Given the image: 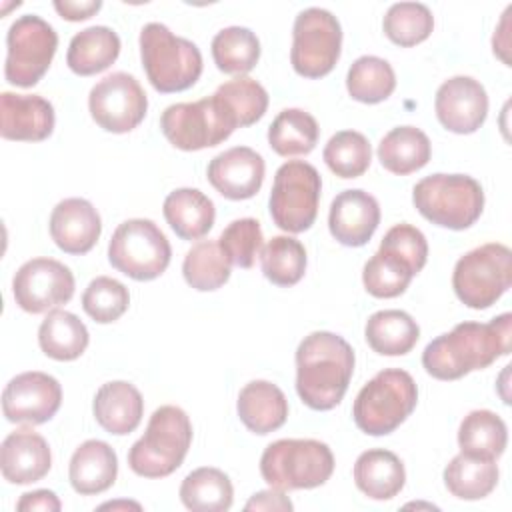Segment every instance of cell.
<instances>
[{
  "mask_svg": "<svg viewBox=\"0 0 512 512\" xmlns=\"http://www.w3.org/2000/svg\"><path fill=\"white\" fill-rule=\"evenodd\" d=\"M342 48V26L338 18L324 8H306L298 12L292 26L290 62L296 74L304 78H322L336 66Z\"/></svg>",
  "mask_w": 512,
  "mask_h": 512,
  "instance_id": "obj_13",
  "label": "cell"
},
{
  "mask_svg": "<svg viewBox=\"0 0 512 512\" xmlns=\"http://www.w3.org/2000/svg\"><path fill=\"white\" fill-rule=\"evenodd\" d=\"M412 202L432 224L448 230H466L484 210V190L468 174L438 172L416 182Z\"/></svg>",
  "mask_w": 512,
  "mask_h": 512,
  "instance_id": "obj_7",
  "label": "cell"
},
{
  "mask_svg": "<svg viewBox=\"0 0 512 512\" xmlns=\"http://www.w3.org/2000/svg\"><path fill=\"white\" fill-rule=\"evenodd\" d=\"M262 228L256 218H238L230 222L220 238L218 244L224 250V254L230 258L232 264L238 268H252L256 262V256L262 250Z\"/></svg>",
  "mask_w": 512,
  "mask_h": 512,
  "instance_id": "obj_45",
  "label": "cell"
},
{
  "mask_svg": "<svg viewBox=\"0 0 512 512\" xmlns=\"http://www.w3.org/2000/svg\"><path fill=\"white\" fill-rule=\"evenodd\" d=\"M508 444V428L492 410L468 412L458 428V446L462 454L486 460H498Z\"/></svg>",
  "mask_w": 512,
  "mask_h": 512,
  "instance_id": "obj_32",
  "label": "cell"
},
{
  "mask_svg": "<svg viewBox=\"0 0 512 512\" xmlns=\"http://www.w3.org/2000/svg\"><path fill=\"white\" fill-rule=\"evenodd\" d=\"M12 294L24 312H50L74 296V274L54 258H32L16 270Z\"/></svg>",
  "mask_w": 512,
  "mask_h": 512,
  "instance_id": "obj_15",
  "label": "cell"
},
{
  "mask_svg": "<svg viewBox=\"0 0 512 512\" xmlns=\"http://www.w3.org/2000/svg\"><path fill=\"white\" fill-rule=\"evenodd\" d=\"M100 508H102V510H104V508H112V510H114V508H136V510H140V504H138V502H106V504H102Z\"/></svg>",
  "mask_w": 512,
  "mask_h": 512,
  "instance_id": "obj_50",
  "label": "cell"
},
{
  "mask_svg": "<svg viewBox=\"0 0 512 512\" xmlns=\"http://www.w3.org/2000/svg\"><path fill=\"white\" fill-rule=\"evenodd\" d=\"M54 8L56 12L70 22H80V20H88L90 16H94L100 8L102 2L100 0H54Z\"/></svg>",
  "mask_w": 512,
  "mask_h": 512,
  "instance_id": "obj_48",
  "label": "cell"
},
{
  "mask_svg": "<svg viewBox=\"0 0 512 512\" xmlns=\"http://www.w3.org/2000/svg\"><path fill=\"white\" fill-rule=\"evenodd\" d=\"M496 460L456 454L444 468V486L460 500L486 498L498 484Z\"/></svg>",
  "mask_w": 512,
  "mask_h": 512,
  "instance_id": "obj_33",
  "label": "cell"
},
{
  "mask_svg": "<svg viewBox=\"0 0 512 512\" xmlns=\"http://www.w3.org/2000/svg\"><path fill=\"white\" fill-rule=\"evenodd\" d=\"M334 472V454L314 438H282L260 456V474L270 488L310 490L326 484Z\"/></svg>",
  "mask_w": 512,
  "mask_h": 512,
  "instance_id": "obj_4",
  "label": "cell"
},
{
  "mask_svg": "<svg viewBox=\"0 0 512 512\" xmlns=\"http://www.w3.org/2000/svg\"><path fill=\"white\" fill-rule=\"evenodd\" d=\"M214 94L240 128L258 122L268 108L266 88L250 76H236L220 84Z\"/></svg>",
  "mask_w": 512,
  "mask_h": 512,
  "instance_id": "obj_41",
  "label": "cell"
},
{
  "mask_svg": "<svg viewBox=\"0 0 512 512\" xmlns=\"http://www.w3.org/2000/svg\"><path fill=\"white\" fill-rule=\"evenodd\" d=\"M168 226L182 240L206 236L216 220L214 202L198 188H176L164 198L162 206Z\"/></svg>",
  "mask_w": 512,
  "mask_h": 512,
  "instance_id": "obj_27",
  "label": "cell"
},
{
  "mask_svg": "<svg viewBox=\"0 0 512 512\" xmlns=\"http://www.w3.org/2000/svg\"><path fill=\"white\" fill-rule=\"evenodd\" d=\"M172 248L164 232L148 218H130L118 224L108 244V262L124 276L140 282L162 276Z\"/></svg>",
  "mask_w": 512,
  "mask_h": 512,
  "instance_id": "obj_9",
  "label": "cell"
},
{
  "mask_svg": "<svg viewBox=\"0 0 512 512\" xmlns=\"http://www.w3.org/2000/svg\"><path fill=\"white\" fill-rule=\"evenodd\" d=\"M246 510H278V512H290L294 504L290 498L276 488H268L262 492H256L250 496V500L244 506Z\"/></svg>",
  "mask_w": 512,
  "mask_h": 512,
  "instance_id": "obj_47",
  "label": "cell"
},
{
  "mask_svg": "<svg viewBox=\"0 0 512 512\" xmlns=\"http://www.w3.org/2000/svg\"><path fill=\"white\" fill-rule=\"evenodd\" d=\"M62 508L58 496L52 490H34L20 496L16 510H42V512H58Z\"/></svg>",
  "mask_w": 512,
  "mask_h": 512,
  "instance_id": "obj_49",
  "label": "cell"
},
{
  "mask_svg": "<svg viewBox=\"0 0 512 512\" xmlns=\"http://www.w3.org/2000/svg\"><path fill=\"white\" fill-rule=\"evenodd\" d=\"M380 248L396 254L402 262H406L410 266V270L414 274H418L428 260L426 236L416 226L406 224V222L392 226L384 234Z\"/></svg>",
  "mask_w": 512,
  "mask_h": 512,
  "instance_id": "obj_46",
  "label": "cell"
},
{
  "mask_svg": "<svg viewBox=\"0 0 512 512\" xmlns=\"http://www.w3.org/2000/svg\"><path fill=\"white\" fill-rule=\"evenodd\" d=\"M364 338L376 354L404 356L416 346L420 326L404 310H378L366 320Z\"/></svg>",
  "mask_w": 512,
  "mask_h": 512,
  "instance_id": "obj_29",
  "label": "cell"
},
{
  "mask_svg": "<svg viewBox=\"0 0 512 512\" xmlns=\"http://www.w3.org/2000/svg\"><path fill=\"white\" fill-rule=\"evenodd\" d=\"M58 48L56 30L36 14L16 18L6 32L4 76L12 86L32 88L48 72Z\"/></svg>",
  "mask_w": 512,
  "mask_h": 512,
  "instance_id": "obj_12",
  "label": "cell"
},
{
  "mask_svg": "<svg viewBox=\"0 0 512 512\" xmlns=\"http://www.w3.org/2000/svg\"><path fill=\"white\" fill-rule=\"evenodd\" d=\"M180 500L194 512H224L232 506L234 488L228 474L212 466H202L182 480Z\"/></svg>",
  "mask_w": 512,
  "mask_h": 512,
  "instance_id": "obj_35",
  "label": "cell"
},
{
  "mask_svg": "<svg viewBox=\"0 0 512 512\" xmlns=\"http://www.w3.org/2000/svg\"><path fill=\"white\" fill-rule=\"evenodd\" d=\"M212 58L220 72L244 76L260 60V40L244 26L222 28L212 38Z\"/></svg>",
  "mask_w": 512,
  "mask_h": 512,
  "instance_id": "obj_37",
  "label": "cell"
},
{
  "mask_svg": "<svg viewBox=\"0 0 512 512\" xmlns=\"http://www.w3.org/2000/svg\"><path fill=\"white\" fill-rule=\"evenodd\" d=\"M230 266L232 262L218 240H200L186 252L182 274L194 290L212 292L228 282Z\"/></svg>",
  "mask_w": 512,
  "mask_h": 512,
  "instance_id": "obj_36",
  "label": "cell"
},
{
  "mask_svg": "<svg viewBox=\"0 0 512 512\" xmlns=\"http://www.w3.org/2000/svg\"><path fill=\"white\" fill-rule=\"evenodd\" d=\"M264 276L276 286H294L306 272V248L292 236H272L260 250Z\"/></svg>",
  "mask_w": 512,
  "mask_h": 512,
  "instance_id": "obj_39",
  "label": "cell"
},
{
  "mask_svg": "<svg viewBox=\"0 0 512 512\" xmlns=\"http://www.w3.org/2000/svg\"><path fill=\"white\" fill-rule=\"evenodd\" d=\"M418 386L414 378L400 368L380 370L360 388L352 406V418L358 430L368 436L394 432L416 408Z\"/></svg>",
  "mask_w": 512,
  "mask_h": 512,
  "instance_id": "obj_6",
  "label": "cell"
},
{
  "mask_svg": "<svg viewBox=\"0 0 512 512\" xmlns=\"http://www.w3.org/2000/svg\"><path fill=\"white\" fill-rule=\"evenodd\" d=\"M416 274L396 254L378 248L376 254L364 264L362 282L368 294L374 298L400 296Z\"/></svg>",
  "mask_w": 512,
  "mask_h": 512,
  "instance_id": "obj_43",
  "label": "cell"
},
{
  "mask_svg": "<svg viewBox=\"0 0 512 512\" xmlns=\"http://www.w3.org/2000/svg\"><path fill=\"white\" fill-rule=\"evenodd\" d=\"M50 236L66 254L90 252L100 234L102 220L98 210L84 198H64L50 214Z\"/></svg>",
  "mask_w": 512,
  "mask_h": 512,
  "instance_id": "obj_21",
  "label": "cell"
},
{
  "mask_svg": "<svg viewBox=\"0 0 512 512\" xmlns=\"http://www.w3.org/2000/svg\"><path fill=\"white\" fill-rule=\"evenodd\" d=\"M56 124L54 106L40 94H0V136L16 142L46 140Z\"/></svg>",
  "mask_w": 512,
  "mask_h": 512,
  "instance_id": "obj_20",
  "label": "cell"
},
{
  "mask_svg": "<svg viewBox=\"0 0 512 512\" xmlns=\"http://www.w3.org/2000/svg\"><path fill=\"white\" fill-rule=\"evenodd\" d=\"M118 476V456L114 448L102 440L82 442L68 466L72 488L82 496L106 492Z\"/></svg>",
  "mask_w": 512,
  "mask_h": 512,
  "instance_id": "obj_24",
  "label": "cell"
},
{
  "mask_svg": "<svg viewBox=\"0 0 512 512\" xmlns=\"http://www.w3.org/2000/svg\"><path fill=\"white\" fill-rule=\"evenodd\" d=\"M130 306L128 288L110 276H96L82 294L84 312L98 324L116 322Z\"/></svg>",
  "mask_w": 512,
  "mask_h": 512,
  "instance_id": "obj_44",
  "label": "cell"
},
{
  "mask_svg": "<svg viewBox=\"0 0 512 512\" xmlns=\"http://www.w3.org/2000/svg\"><path fill=\"white\" fill-rule=\"evenodd\" d=\"M88 110L102 130L126 134L144 120L148 98L132 74L112 72L92 86Z\"/></svg>",
  "mask_w": 512,
  "mask_h": 512,
  "instance_id": "obj_14",
  "label": "cell"
},
{
  "mask_svg": "<svg viewBox=\"0 0 512 512\" xmlns=\"http://www.w3.org/2000/svg\"><path fill=\"white\" fill-rule=\"evenodd\" d=\"M354 350L334 332L316 330L296 348V392L312 410L336 408L354 374Z\"/></svg>",
  "mask_w": 512,
  "mask_h": 512,
  "instance_id": "obj_2",
  "label": "cell"
},
{
  "mask_svg": "<svg viewBox=\"0 0 512 512\" xmlns=\"http://www.w3.org/2000/svg\"><path fill=\"white\" fill-rule=\"evenodd\" d=\"M510 348L512 314L504 312L490 322H460L436 336L422 352V366L436 380H458L488 368Z\"/></svg>",
  "mask_w": 512,
  "mask_h": 512,
  "instance_id": "obj_1",
  "label": "cell"
},
{
  "mask_svg": "<svg viewBox=\"0 0 512 512\" xmlns=\"http://www.w3.org/2000/svg\"><path fill=\"white\" fill-rule=\"evenodd\" d=\"M512 284V252L506 244L488 242L458 258L452 272V288L462 304L486 310Z\"/></svg>",
  "mask_w": 512,
  "mask_h": 512,
  "instance_id": "obj_8",
  "label": "cell"
},
{
  "mask_svg": "<svg viewBox=\"0 0 512 512\" xmlns=\"http://www.w3.org/2000/svg\"><path fill=\"white\" fill-rule=\"evenodd\" d=\"M434 110L446 130L472 134L484 124L488 114L486 88L472 76H452L436 90Z\"/></svg>",
  "mask_w": 512,
  "mask_h": 512,
  "instance_id": "obj_17",
  "label": "cell"
},
{
  "mask_svg": "<svg viewBox=\"0 0 512 512\" xmlns=\"http://www.w3.org/2000/svg\"><path fill=\"white\" fill-rule=\"evenodd\" d=\"M348 94L362 104H378L396 88V74L388 60L378 56H360L346 74Z\"/></svg>",
  "mask_w": 512,
  "mask_h": 512,
  "instance_id": "obj_38",
  "label": "cell"
},
{
  "mask_svg": "<svg viewBox=\"0 0 512 512\" xmlns=\"http://www.w3.org/2000/svg\"><path fill=\"white\" fill-rule=\"evenodd\" d=\"M380 224V206L378 200L360 190L350 188L340 192L328 212V228L334 240L344 246L358 248L368 244Z\"/></svg>",
  "mask_w": 512,
  "mask_h": 512,
  "instance_id": "obj_19",
  "label": "cell"
},
{
  "mask_svg": "<svg viewBox=\"0 0 512 512\" xmlns=\"http://www.w3.org/2000/svg\"><path fill=\"white\" fill-rule=\"evenodd\" d=\"M192 444L188 414L172 404L152 412L146 432L128 452V466L142 478H164L176 472Z\"/></svg>",
  "mask_w": 512,
  "mask_h": 512,
  "instance_id": "obj_3",
  "label": "cell"
},
{
  "mask_svg": "<svg viewBox=\"0 0 512 512\" xmlns=\"http://www.w3.org/2000/svg\"><path fill=\"white\" fill-rule=\"evenodd\" d=\"M240 422L254 434H270L288 418V400L284 392L268 380L248 382L236 400Z\"/></svg>",
  "mask_w": 512,
  "mask_h": 512,
  "instance_id": "obj_25",
  "label": "cell"
},
{
  "mask_svg": "<svg viewBox=\"0 0 512 512\" xmlns=\"http://www.w3.org/2000/svg\"><path fill=\"white\" fill-rule=\"evenodd\" d=\"M140 58L150 84L162 94L188 90L202 74L200 48L160 22L140 30Z\"/></svg>",
  "mask_w": 512,
  "mask_h": 512,
  "instance_id": "obj_5",
  "label": "cell"
},
{
  "mask_svg": "<svg viewBox=\"0 0 512 512\" xmlns=\"http://www.w3.org/2000/svg\"><path fill=\"white\" fill-rule=\"evenodd\" d=\"M354 484L372 500H390L400 494L406 484L402 460L384 448H370L354 462Z\"/></svg>",
  "mask_w": 512,
  "mask_h": 512,
  "instance_id": "obj_26",
  "label": "cell"
},
{
  "mask_svg": "<svg viewBox=\"0 0 512 512\" xmlns=\"http://www.w3.org/2000/svg\"><path fill=\"white\" fill-rule=\"evenodd\" d=\"M322 158L336 176L358 178L372 162V146L362 132L340 130L326 142Z\"/></svg>",
  "mask_w": 512,
  "mask_h": 512,
  "instance_id": "obj_40",
  "label": "cell"
},
{
  "mask_svg": "<svg viewBox=\"0 0 512 512\" xmlns=\"http://www.w3.org/2000/svg\"><path fill=\"white\" fill-rule=\"evenodd\" d=\"M264 172V158L256 150L248 146H234L210 160L206 176L224 198L248 200L262 188Z\"/></svg>",
  "mask_w": 512,
  "mask_h": 512,
  "instance_id": "obj_18",
  "label": "cell"
},
{
  "mask_svg": "<svg viewBox=\"0 0 512 512\" xmlns=\"http://www.w3.org/2000/svg\"><path fill=\"white\" fill-rule=\"evenodd\" d=\"M318 122L302 108L282 110L268 126V144L278 156H304L316 148Z\"/></svg>",
  "mask_w": 512,
  "mask_h": 512,
  "instance_id": "obj_34",
  "label": "cell"
},
{
  "mask_svg": "<svg viewBox=\"0 0 512 512\" xmlns=\"http://www.w3.org/2000/svg\"><path fill=\"white\" fill-rule=\"evenodd\" d=\"M60 404V382L38 370L14 376L2 392V412L14 424H44L56 416Z\"/></svg>",
  "mask_w": 512,
  "mask_h": 512,
  "instance_id": "obj_16",
  "label": "cell"
},
{
  "mask_svg": "<svg viewBox=\"0 0 512 512\" xmlns=\"http://www.w3.org/2000/svg\"><path fill=\"white\" fill-rule=\"evenodd\" d=\"M322 180L318 170L304 160L284 162L274 176L268 210L278 228L290 234L308 230L318 214Z\"/></svg>",
  "mask_w": 512,
  "mask_h": 512,
  "instance_id": "obj_11",
  "label": "cell"
},
{
  "mask_svg": "<svg viewBox=\"0 0 512 512\" xmlns=\"http://www.w3.org/2000/svg\"><path fill=\"white\" fill-rule=\"evenodd\" d=\"M384 34L398 46L410 48L424 42L434 30V16L426 4L396 2L382 20Z\"/></svg>",
  "mask_w": 512,
  "mask_h": 512,
  "instance_id": "obj_42",
  "label": "cell"
},
{
  "mask_svg": "<svg viewBox=\"0 0 512 512\" xmlns=\"http://www.w3.org/2000/svg\"><path fill=\"white\" fill-rule=\"evenodd\" d=\"M88 342V328L76 314L68 310H50L38 328V344L42 352L58 362L80 358Z\"/></svg>",
  "mask_w": 512,
  "mask_h": 512,
  "instance_id": "obj_30",
  "label": "cell"
},
{
  "mask_svg": "<svg viewBox=\"0 0 512 512\" xmlns=\"http://www.w3.org/2000/svg\"><path fill=\"white\" fill-rule=\"evenodd\" d=\"M432 144L416 126H396L378 144L380 164L398 176L412 174L428 164Z\"/></svg>",
  "mask_w": 512,
  "mask_h": 512,
  "instance_id": "obj_31",
  "label": "cell"
},
{
  "mask_svg": "<svg viewBox=\"0 0 512 512\" xmlns=\"http://www.w3.org/2000/svg\"><path fill=\"white\" fill-rule=\"evenodd\" d=\"M236 128L234 118L216 94L196 102L170 104L160 116V130L166 140L186 152L218 146Z\"/></svg>",
  "mask_w": 512,
  "mask_h": 512,
  "instance_id": "obj_10",
  "label": "cell"
},
{
  "mask_svg": "<svg viewBox=\"0 0 512 512\" xmlns=\"http://www.w3.org/2000/svg\"><path fill=\"white\" fill-rule=\"evenodd\" d=\"M92 412L96 422L108 434L124 436L138 428L144 414V400L134 384L126 380H112L98 388Z\"/></svg>",
  "mask_w": 512,
  "mask_h": 512,
  "instance_id": "obj_23",
  "label": "cell"
},
{
  "mask_svg": "<svg viewBox=\"0 0 512 512\" xmlns=\"http://www.w3.org/2000/svg\"><path fill=\"white\" fill-rule=\"evenodd\" d=\"M120 54V36L108 26H90L72 36L66 64L78 76L104 72Z\"/></svg>",
  "mask_w": 512,
  "mask_h": 512,
  "instance_id": "obj_28",
  "label": "cell"
},
{
  "mask_svg": "<svg viewBox=\"0 0 512 512\" xmlns=\"http://www.w3.org/2000/svg\"><path fill=\"white\" fill-rule=\"evenodd\" d=\"M52 466V452L44 436L30 428L10 432L0 446V470L10 484L42 480Z\"/></svg>",
  "mask_w": 512,
  "mask_h": 512,
  "instance_id": "obj_22",
  "label": "cell"
}]
</instances>
